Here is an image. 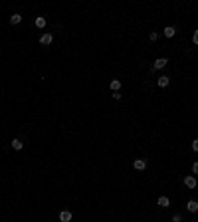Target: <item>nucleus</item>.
I'll return each instance as SVG.
<instances>
[{
  "label": "nucleus",
  "mask_w": 198,
  "mask_h": 222,
  "mask_svg": "<svg viewBox=\"0 0 198 222\" xmlns=\"http://www.w3.org/2000/svg\"><path fill=\"white\" fill-rule=\"evenodd\" d=\"M192 151H194V153H198V139L192 143Z\"/></svg>",
  "instance_id": "f3484780"
},
{
  "label": "nucleus",
  "mask_w": 198,
  "mask_h": 222,
  "mask_svg": "<svg viewBox=\"0 0 198 222\" xmlns=\"http://www.w3.org/2000/svg\"><path fill=\"white\" fill-rule=\"evenodd\" d=\"M186 208H188V212H196V210H198V202H196V200H188V202H186Z\"/></svg>",
  "instance_id": "6e6552de"
},
{
  "label": "nucleus",
  "mask_w": 198,
  "mask_h": 222,
  "mask_svg": "<svg viewBox=\"0 0 198 222\" xmlns=\"http://www.w3.org/2000/svg\"><path fill=\"white\" fill-rule=\"evenodd\" d=\"M71 220V212L70 210H61L60 212V222H70Z\"/></svg>",
  "instance_id": "20e7f679"
},
{
  "label": "nucleus",
  "mask_w": 198,
  "mask_h": 222,
  "mask_svg": "<svg viewBox=\"0 0 198 222\" xmlns=\"http://www.w3.org/2000/svg\"><path fill=\"white\" fill-rule=\"evenodd\" d=\"M169 77H166V76H160L159 77V80H156V85H159V87H166V85H169Z\"/></svg>",
  "instance_id": "0eeeda50"
},
{
  "label": "nucleus",
  "mask_w": 198,
  "mask_h": 222,
  "mask_svg": "<svg viewBox=\"0 0 198 222\" xmlns=\"http://www.w3.org/2000/svg\"><path fill=\"white\" fill-rule=\"evenodd\" d=\"M184 184H186L188 189H194V186H196V179H194L192 175H188L186 179H184Z\"/></svg>",
  "instance_id": "39448f33"
},
{
  "label": "nucleus",
  "mask_w": 198,
  "mask_h": 222,
  "mask_svg": "<svg viewBox=\"0 0 198 222\" xmlns=\"http://www.w3.org/2000/svg\"><path fill=\"white\" fill-rule=\"evenodd\" d=\"M22 147H24V143L20 141V139H12V149H14V151H20Z\"/></svg>",
  "instance_id": "9b49d317"
},
{
  "label": "nucleus",
  "mask_w": 198,
  "mask_h": 222,
  "mask_svg": "<svg viewBox=\"0 0 198 222\" xmlns=\"http://www.w3.org/2000/svg\"><path fill=\"white\" fill-rule=\"evenodd\" d=\"M192 173H194V175H198V163H194V165H192Z\"/></svg>",
  "instance_id": "6ab92c4d"
},
{
  "label": "nucleus",
  "mask_w": 198,
  "mask_h": 222,
  "mask_svg": "<svg viewBox=\"0 0 198 222\" xmlns=\"http://www.w3.org/2000/svg\"><path fill=\"white\" fill-rule=\"evenodd\" d=\"M109 87H111V91L115 93V91H119V89H121V81H119V80H111Z\"/></svg>",
  "instance_id": "423d86ee"
},
{
  "label": "nucleus",
  "mask_w": 198,
  "mask_h": 222,
  "mask_svg": "<svg viewBox=\"0 0 198 222\" xmlns=\"http://www.w3.org/2000/svg\"><path fill=\"white\" fill-rule=\"evenodd\" d=\"M156 202H159V206H162V208H166L170 204V200H169V196H160L159 200H156Z\"/></svg>",
  "instance_id": "9d476101"
},
{
  "label": "nucleus",
  "mask_w": 198,
  "mask_h": 222,
  "mask_svg": "<svg viewBox=\"0 0 198 222\" xmlns=\"http://www.w3.org/2000/svg\"><path fill=\"white\" fill-rule=\"evenodd\" d=\"M149 38H151V42H155V40H159V34H156V32H151V34H149Z\"/></svg>",
  "instance_id": "2eb2a0df"
},
{
  "label": "nucleus",
  "mask_w": 198,
  "mask_h": 222,
  "mask_svg": "<svg viewBox=\"0 0 198 222\" xmlns=\"http://www.w3.org/2000/svg\"><path fill=\"white\" fill-rule=\"evenodd\" d=\"M52 42H54V36H52V34H44L42 38H40V44H42V46H50Z\"/></svg>",
  "instance_id": "f03ea898"
},
{
  "label": "nucleus",
  "mask_w": 198,
  "mask_h": 222,
  "mask_svg": "<svg viewBox=\"0 0 198 222\" xmlns=\"http://www.w3.org/2000/svg\"><path fill=\"white\" fill-rule=\"evenodd\" d=\"M34 24H36L38 28H44V26H46V18H44V16H38V18L34 20Z\"/></svg>",
  "instance_id": "f8f14e48"
},
{
  "label": "nucleus",
  "mask_w": 198,
  "mask_h": 222,
  "mask_svg": "<svg viewBox=\"0 0 198 222\" xmlns=\"http://www.w3.org/2000/svg\"><path fill=\"white\" fill-rule=\"evenodd\" d=\"M20 22H22V16H20V14H12V16H10V24H14V26H16V24H20Z\"/></svg>",
  "instance_id": "ddd939ff"
},
{
  "label": "nucleus",
  "mask_w": 198,
  "mask_h": 222,
  "mask_svg": "<svg viewBox=\"0 0 198 222\" xmlns=\"http://www.w3.org/2000/svg\"><path fill=\"white\" fill-rule=\"evenodd\" d=\"M172 222H182V216H180V214H175V216H172Z\"/></svg>",
  "instance_id": "dca6fc26"
},
{
  "label": "nucleus",
  "mask_w": 198,
  "mask_h": 222,
  "mask_svg": "<svg viewBox=\"0 0 198 222\" xmlns=\"http://www.w3.org/2000/svg\"><path fill=\"white\" fill-rule=\"evenodd\" d=\"M192 42H194V46H198V30H194V34H192Z\"/></svg>",
  "instance_id": "4468645a"
},
{
  "label": "nucleus",
  "mask_w": 198,
  "mask_h": 222,
  "mask_svg": "<svg viewBox=\"0 0 198 222\" xmlns=\"http://www.w3.org/2000/svg\"><path fill=\"white\" fill-rule=\"evenodd\" d=\"M133 167H135L137 170H145L147 169V161H145V159H137V161L133 163Z\"/></svg>",
  "instance_id": "7ed1b4c3"
},
{
  "label": "nucleus",
  "mask_w": 198,
  "mask_h": 222,
  "mask_svg": "<svg viewBox=\"0 0 198 222\" xmlns=\"http://www.w3.org/2000/svg\"><path fill=\"white\" fill-rule=\"evenodd\" d=\"M162 34H165L166 38H172V36H175V34H176V30L172 28V26H166V28L162 30Z\"/></svg>",
  "instance_id": "1a4fd4ad"
},
{
  "label": "nucleus",
  "mask_w": 198,
  "mask_h": 222,
  "mask_svg": "<svg viewBox=\"0 0 198 222\" xmlns=\"http://www.w3.org/2000/svg\"><path fill=\"white\" fill-rule=\"evenodd\" d=\"M113 99H115V101L121 99V93H119V91H115V93H113Z\"/></svg>",
  "instance_id": "a211bd4d"
},
{
  "label": "nucleus",
  "mask_w": 198,
  "mask_h": 222,
  "mask_svg": "<svg viewBox=\"0 0 198 222\" xmlns=\"http://www.w3.org/2000/svg\"><path fill=\"white\" fill-rule=\"evenodd\" d=\"M166 64H169L166 58H159V60H155V64H153V70H162V67H166Z\"/></svg>",
  "instance_id": "f257e3e1"
}]
</instances>
